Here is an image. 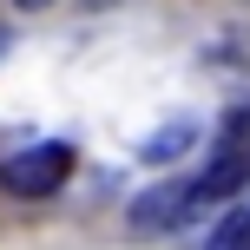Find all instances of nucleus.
Here are the masks:
<instances>
[{
  "instance_id": "nucleus-1",
  "label": "nucleus",
  "mask_w": 250,
  "mask_h": 250,
  "mask_svg": "<svg viewBox=\"0 0 250 250\" xmlns=\"http://www.w3.org/2000/svg\"><path fill=\"white\" fill-rule=\"evenodd\" d=\"M73 178V145H26V151H13L7 165H0V185L13 191V198H53V191Z\"/></svg>"
},
{
  "instance_id": "nucleus-2",
  "label": "nucleus",
  "mask_w": 250,
  "mask_h": 250,
  "mask_svg": "<svg viewBox=\"0 0 250 250\" xmlns=\"http://www.w3.org/2000/svg\"><path fill=\"white\" fill-rule=\"evenodd\" d=\"M191 224V178H158L132 204V230H178Z\"/></svg>"
},
{
  "instance_id": "nucleus-3",
  "label": "nucleus",
  "mask_w": 250,
  "mask_h": 250,
  "mask_svg": "<svg viewBox=\"0 0 250 250\" xmlns=\"http://www.w3.org/2000/svg\"><path fill=\"white\" fill-rule=\"evenodd\" d=\"M211 250H250V211L224 217V224H217V237H211Z\"/></svg>"
},
{
  "instance_id": "nucleus-4",
  "label": "nucleus",
  "mask_w": 250,
  "mask_h": 250,
  "mask_svg": "<svg viewBox=\"0 0 250 250\" xmlns=\"http://www.w3.org/2000/svg\"><path fill=\"white\" fill-rule=\"evenodd\" d=\"M185 145H191V125H171L165 138H145V158H178Z\"/></svg>"
},
{
  "instance_id": "nucleus-5",
  "label": "nucleus",
  "mask_w": 250,
  "mask_h": 250,
  "mask_svg": "<svg viewBox=\"0 0 250 250\" xmlns=\"http://www.w3.org/2000/svg\"><path fill=\"white\" fill-rule=\"evenodd\" d=\"M13 7H20V13H40V7H53V0H13Z\"/></svg>"
},
{
  "instance_id": "nucleus-6",
  "label": "nucleus",
  "mask_w": 250,
  "mask_h": 250,
  "mask_svg": "<svg viewBox=\"0 0 250 250\" xmlns=\"http://www.w3.org/2000/svg\"><path fill=\"white\" fill-rule=\"evenodd\" d=\"M0 53H7V26H0Z\"/></svg>"
}]
</instances>
